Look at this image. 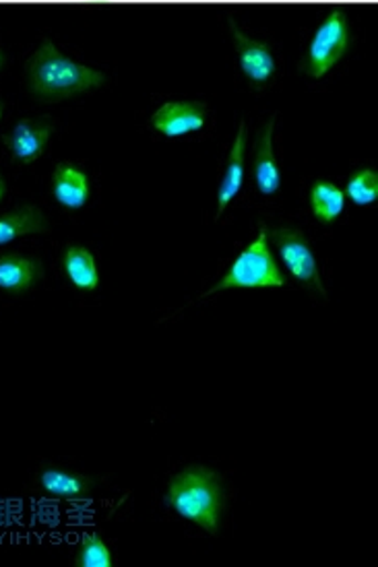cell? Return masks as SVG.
Here are the masks:
<instances>
[{
	"mask_svg": "<svg viewBox=\"0 0 378 567\" xmlns=\"http://www.w3.org/2000/svg\"><path fill=\"white\" fill-rule=\"evenodd\" d=\"M28 79L30 90L42 102H62L76 93L95 90L106 81L104 73L61 54L50 40H44L28 62Z\"/></svg>",
	"mask_w": 378,
	"mask_h": 567,
	"instance_id": "6da1fadb",
	"label": "cell"
},
{
	"mask_svg": "<svg viewBox=\"0 0 378 567\" xmlns=\"http://www.w3.org/2000/svg\"><path fill=\"white\" fill-rule=\"evenodd\" d=\"M166 504L184 520L198 524L201 528L215 535L224 508L219 477L205 466L186 468L172 478L167 487Z\"/></svg>",
	"mask_w": 378,
	"mask_h": 567,
	"instance_id": "7a4b0ae2",
	"label": "cell"
},
{
	"mask_svg": "<svg viewBox=\"0 0 378 567\" xmlns=\"http://www.w3.org/2000/svg\"><path fill=\"white\" fill-rule=\"evenodd\" d=\"M286 279L277 267L272 255V248L267 246V227L260 225L258 238L248 244L243 255L236 258V262L229 267L226 277L219 284L207 291L212 296L215 291L224 289H238V287H284Z\"/></svg>",
	"mask_w": 378,
	"mask_h": 567,
	"instance_id": "3957f363",
	"label": "cell"
},
{
	"mask_svg": "<svg viewBox=\"0 0 378 567\" xmlns=\"http://www.w3.org/2000/svg\"><path fill=\"white\" fill-rule=\"evenodd\" d=\"M348 17L344 11L335 9L325 17V21L318 25V30L310 40L306 59H304V73L315 79L327 75L337 64V60L348 52Z\"/></svg>",
	"mask_w": 378,
	"mask_h": 567,
	"instance_id": "277c9868",
	"label": "cell"
},
{
	"mask_svg": "<svg viewBox=\"0 0 378 567\" xmlns=\"http://www.w3.org/2000/svg\"><path fill=\"white\" fill-rule=\"evenodd\" d=\"M273 246L277 248V255L282 258L284 267L289 270V275L308 285L313 289H317L320 296L325 293V287L320 284V275H318L317 258L313 255V248L308 244V239L303 231L298 229H275L272 231Z\"/></svg>",
	"mask_w": 378,
	"mask_h": 567,
	"instance_id": "5b68a950",
	"label": "cell"
},
{
	"mask_svg": "<svg viewBox=\"0 0 378 567\" xmlns=\"http://www.w3.org/2000/svg\"><path fill=\"white\" fill-rule=\"evenodd\" d=\"M227 23H229V30L234 35V42H236L244 76L257 87L267 85L272 81V76L275 75V59H273L269 45L246 38L243 31L238 30V25L232 17L227 19Z\"/></svg>",
	"mask_w": 378,
	"mask_h": 567,
	"instance_id": "8992f818",
	"label": "cell"
},
{
	"mask_svg": "<svg viewBox=\"0 0 378 567\" xmlns=\"http://www.w3.org/2000/svg\"><path fill=\"white\" fill-rule=\"evenodd\" d=\"M152 124L157 133L167 138L197 133L205 126V105L198 102H170L153 114Z\"/></svg>",
	"mask_w": 378,
	"mask_h": 567,
	"instance_id": "52a82bcc",
	"label": "cell"
},
{
	"mask_svg": "<svg viewBox=\"0 0 378 567\" xmlns=\"http://www.w3.org/2000/svg\"><path fill=\"white\" fill-rule=\"evenodd\" d=\"M52 135V124L38 122V120H19L16 128L4 136V143L11 151L13 162L30 165L40 159L44 153L45 143Z\"/></svg>",
	"mask_w": 378,
	"mask_h": 567,
	"instance_id": "ba28073f",
	"label": "cell"
},
{
	"mask_svg": "<svg viewBox=\"0 0 378 567\" xmlns=\"http://www.w3.org/2000/svg\"><path fill=\"white\" fill-rule=\"evenodd\" d=\"M52 195L64 209H83L90 200L88 176L71 164L57 165L52 176Z\"/></svg>",
	"mask_w": 378,
	"mask_h": 567,
	"instance_id": "9c48e42d",
	"label": "cell"
},
{
	"mask_svg": "<svg viewBox=\"0 0 378 567\" xmlns=\"http://www.w3.org/2000/svg\"><path fill=\"white\" fill-rule=\"evenodd\" d=\"M273 126H275V116H272L267 126L260 131L257 153H255V179H257L258 193L263 196L277 195L282 186V172L273 153Z\"/></svg>",
	"mask_w": 378,
	"mask_h": 567,
	"instance_id": "30bf717a",
	"label": "cell"
},
{
	"mask_svg": "<svg viewBox=\"0 0 378 567\" xmlns=\"http://www.w3.org/2000/svg\"><path fill=\"white\" fill-rule=\"evenodd\" d=\"M244 150H246V122L243 120L241 126H238L236 141H234L229 155H227L224 179L217 188V215H222L227 209V205L243 190L244 174H246V169H244Z\"/></svg>",
	"mask_w": 378,
	"mask_h": 567,
	"instance_id": "8fae6325",
	"label": "cell"
},
{
	"mask_svg": "<svg viewBox=\"0 0 378 567\" xmlns=\"http://www.w3.org/2000/svg\"><path fill=\"white\" fill-rule=\"evenodd\" d=\"M42 277V267L38 260L25 256H0V289L9 293H21L30 289Z\"/></svg>",
	"mask_w": 378,
	"mask_h": 567,
	"instance_id": "7c38bea8",
	"label": "cell"
},
{
	"mask_svg": "<svg viewBox=\"0 0 378 567\" xmlns=\"http://www.w3.org/2000/svg\"><path fill=\"white\" fill-rule=\"evenodd\" d=\"M48 231L50 227L45 224L44 215L35 207H21L0 217V246L11 244L21 236L48 234Z\"/></svg>",
	"mask_w": 378,
	"mask_h": 567,
	"instance_id": "4fadbf2b",
	"label": "cell"
},
{
	"mask_svg": "<svg viewBox=\"0 0 378 567\" xmlns=\"http://www.w3.org/2000/svg\"><path fill=\"white\" fill-rule=\"evenodd\" d=\"M62 269L69 281L81 291H93L100 284V275L95 267V258L83 246H71L62 256Z\"/></svg>",
	"mask_w": 378,
	"mask_h": 567,
	"instance_id": "5bb4252c",
	"label": "cell"
},
{
	"mask_svg": "<svg viewBox=\"0 0 378 567\" xmlns=\"http://www.w3.org/2000/svg\"><path fill=\"white\" fill-rule=\"evenodd\" d=\"M310 209L320 224H334L346 209V193L334 182L318 179L310 188Z\"/></svg>",
	"mask_w": 378,
	"mask_h": 567,
	"instance_id": "9a60e30c",
	"label": "cell"
},
{
	"mask_svg": "<svg viewBox=\"0 0 378 567\" xmlns=\"http://www.w3.org/2000/svg\"><path fill=\"white\" fill-rule=\"evenodd\" d=\"M40 485L48 495L59 499H79L91 489V481L61 468H45L40 475Z\"/></svg>",
	"mask_w": 378,
	"mask_h": 567,
	"instance_id": "2e32d148",
	"label": "cell"
},
{
	"mask_svg": "<svg viewBox=\"0 0 378 567\" xmlns=\"http://www.w3.org/2000/svg\"><path fill=\"white\" fill-rule=\"evenodd\" d=\"M346 195L358 207L375 205L378 198L377 169H360L346 184Z\"/></svg>",
	"mask_w": 378,
	"mask_h": 567,
	"instance_id": "e0dca14e",
	"label": "cell"
},
{
	"mask_svg": "<svg viewBox=\"0 0 378 567\" xmlns=\"http://www.w3.org/2000/svg\"><path fill=\"white\" fill-rule=\"evenodd\" d=\"M76 567H110L112 555L100 535H83L75 557Z\"/></svg>",
	"mask_w": 378,
	"mask_h": 567,
	"instance_id": "ac0fdd59",
	"label": "cell"
},
{
	"mask_svg": "<svg viewBox=\"0 0 378 567\" xmlns=\"http://www.w3.org/2000/svg\"><path fill=\"white\" fill-rule=\"evenodd\" d=\"M4 193H7V188H4V182H2V178H0V200H2Z\"/></svg>",
	"mask_w": 378,
	"mask_h": 567,
	"instance_id": "d6986e66",
	"label": "cell"
},
{
	"mask_svg": "<svg viewBox=\"0 0 378 567\" xmlns=\"http://www.w3.org/2000/svg\"><path fill=\"white\" fill-rule=\"evenodd\" d=\"M2 112H4V105L0 104V118H2Z\"/></svg>",
	"mask_w": 378,
	"mask_h": 567,
	"instance_id": "ffe728a7",
	"label": "cell"
},
{
	"mask_svg": "<svg viewBox=\"0 0 378 567\" xmlns=\"http://www.w3.org/2000/svg\"><path fill=\"white\" fill-rule=\"evenodd\" d=\"M0 66H2V54H0Z\"/></svg>",
	"mask_w": 378,
	"mask_h": 567,
	"instance_id": "44dd1931",
	"label": "cell"
}]
</instances>
